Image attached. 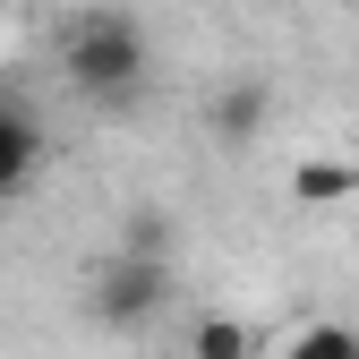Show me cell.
<instances>
[{
  "label": "cell",
  "mask_w": 359,
  "mask_h": 359,
  "mask_svg": "<svg viewBox=\"0 0 359 359\" xmlns=\"http://www.w3.org/2000/svg\"><path fill=\"white\" fill-rule=\"evenodd\" d=\"M146 69H154V52H146V26L128 9H77L60 26V77L77 86L86 103L128 111L146 95Z\"/></svg>",
  "instance_id": "6da1fadb"
},
{
  "label": "cell",
  "mask_w": 359,
  "mask_h": 359,
  "mask_svg": "<svg viewBox=\"0 0 359 359\" xmlns=\"http://www.w3.org/2000/svg\"><path fill=\"white\" fill-rule=\"evenodd\" d=\"M163 308H171V257H128V248H111L95 265V325L146 334Z\"/></svg>",
  "instance_id": "7a4b0ae2"
},
{
  "label": "cell",
  "mask_w": 359,
  "mask_h": 359,
  "mask_svg": "<svg viewBox=\"0 0 359 359\" xmlns=\"http://www.w3.org/2000/svg\"><path fill=\"white\" fill-rule=\"evenodd\" d=\"M43 163H52L43 128H34L18 103H0V205H9V197H26L34 180H43Z\"/></svg>",
  "instance_id": "3957f363"
},
{
  "label": "cell",
  "mask_w": 359,
  "mask_h": 359,
  "mask_svg": "<svg viewBox=\"0 0 359 359\" xmlns=\"http://www.w3.org/2000/svg\"><path fill=\"white\" fill-rule=\"evenodd\" d=\"M291 197L299 205H351L359 197V163L351 154H299L291 163Z\"/></svg>",
  "instance_id": "277c9868"
},
{
  "label": "cell",
  "mask_w": 359,
  "mask_h": 359,
  "mask_svg": "<svg viewBox=\"0 0 359 359\" xmlns=\"http://www.w3.org/2000/svg\"><path fill=\"white\" fill-rule=\"evenodd\" d=\"M189 359H257L248 317H231V308H205V317L189 325Z\"/></svg>",
  "instance_id": "5b68a950"
},
{
  "label": "cell",
  "mask_w": 359,
  "mask_h": 359,
  "mask_svg": "<svg viewBox=\"0 0 359 359\" xmlns=\"http://www.w3.org/2000/svg\"><path fill=\"white\" fill-rule=\"evenodd\" d=\"M257 128H265V86H222L214 95V137L240 146V137H257Z\"/></svg>",
  "instance_id": "8992f818"
},
{
  "label": "cell",
  "mask_w": 359,
  "mask_h": 359,
  "mask_svg": "<svg viewBox=\"0 0 359 359\" xmlns=\"http://www.w3.org/2000/svg\"><path fill=\"white\" fill-rule=\"evenodd\" d=\"M283 359H359V334L334 325V317H317V325H299V334H291Z\"/></svg>",
  "instance_id": "52a82bcc"
},
{
  "label": "cell",
  "mask_w": 359,
  "mask_h": 359,
  "mask_svg": "<svg viewBox=\"0 0 359 359\" xmlns=\"http://www.w3.org/2000/svg\"><path fill=\"white\" fill-rule=\"evenodd\" d=\"M111 248H128V257H163V248H171V214H137Z\"/></svg>",
  "instance_id": "ba28073f"
},
{
  "label": "cell",
  "mask_w": 359,
  "mask_h": 359,
  "mask_svg": "<svg viewBox=\"0 0 359 359\" xmlns=\"http://www.w3.org/2000/svg\"><path fill=\"white\" fill-rule=\"evenodd\" d=\"M0 18H9V0H0Z\"/></svg>",
  "instance_id": "9c48e42d"
}]
</instances>
